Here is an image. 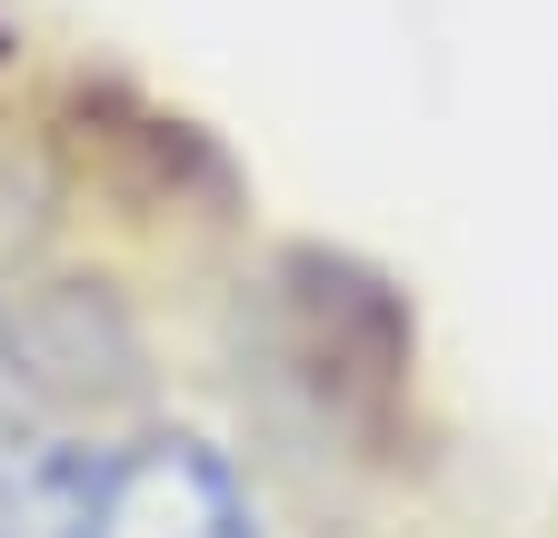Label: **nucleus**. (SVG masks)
<instances>
[{"mask_svg":"<svg viewBox=\"0 0 558 538\" xmlns=\"http://www.w3.org/2000/svg\"><path fill=\"white\" fill-rule=\"evenodd\" d=\"M70 538H259L250 499L220 468V449L199 439H140L90 468Z\"/></svg>","mask_w":558,"mask_h":538,"instance_id":"nucleus-1","label":"nucleus"}]
</instances>
